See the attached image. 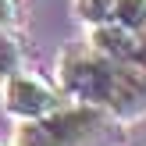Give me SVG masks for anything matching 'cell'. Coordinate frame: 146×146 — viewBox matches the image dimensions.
<instances>
[{
	"mask_svg": "<svg viewBox=\"0 0 146 146\" xmlns=\"http://www.w3.org/2000/svg\"><path fill=\"white\" fill-rule=\"evenodd\" d=\"M89 46L96 54L111 57V61H146V39L143 32L128 25H118V21H104V25H89Z\"/></svg>",
	"mask_w": 146,
	"mask_h": 146,
	"instance_id": "277c9868",
	"label": "cell"
},
{
	"mask_svg": "<svg viewBox=\"0 0 146 146\" xmlns=\"http://www.w3.org/2000/svg\"><path fill=\"white\" fill-rule=\"evenodd\" d=\"M107 118H111V111L93 104L57 107L46 118L25 121L11 146H93L107 132Z\"/></svg>",
	"mask_w": 146,
	"mask_h": 146,
	"instance_id": "7a4b0ae2",
	"label": "cell"
},
{
	"mask_svg": "<svg viewBox=\"0 0 146 146\" xmlns=\"http://www.w3.org/2000/svg\"><path fill=\"white\" fill-rule=\"evenodd\" d=\"M14 71H21V46L7 25H0V78H11Z\"/></svg>",
	"mask_w": 146,
	"mask_h": 146,
	"instance_id": "8992f818",
	"label": "cell"
},
{
	"mask_svg": "<svg viewBox=\"0 0 146 146\" xmlns=\"http://www.w3.org/2000/svg\"><path fill=\"white\" fill-rule=\"evenodd\" d=\"M75 14L86 25H104L114 18V0H75Z\"/></svg>",
	"mask_w": 146,
	"mask_h": 146,
	"instance_id": "52a82bcc",
	"label": "cell"
},
{
	"mask_svg": "<svg viewBox=\"0 0 146 146\" xmlns=\"http://www.w3.org/2000/svg\"><path fill=\"white\" fill-rule=\"evenodd\" d=\"M118 25H128L135 32H146V0H114V18Z\"/></svg>",
	"mask_w": 146,
	"mask_h": 146,
	"instance_id": "5b68a950",
	"label": "cell"
},
{
	"mask_svg": "<svg viewBox=\"0 0 146 146\" xmlns=\"http://www.w3.org/2000/svg\"><path fill=\"white\" fill-rule=\"evenodd\" d=\"M4 107L18 121H36V118L54 114L57 107H64V100L43 75H36V71H14L11 78H4Z\"/></svg>",
	"mask_w": 146,
	"mask_h": 146,
	"instance_id": "3957f363",
	"label": "cell"
},
{
	"mask_svg": "<svg viewBox=\"0 0 146 146\" xmlns=\"http://www.w3.org/2000/svg\"><path fill=\"white\" fill-rule=\"evenodd\" d=\"M18 18V0H0V25H11Z\"/></svg>",
	"mask_w": 146,
	"mask_h": 146,
	"instance_id": "ba28073f",
	"label": "cell"
},
{
	"mask_svg": "<svg viewBox=\"0 0 146 146\" xmlns=\"http://www.w3.org/2000/svg\"><path fill=\"white\" fill-rule=\"evenodd\" d=\"M61 86L71 100L93 104L118 118H132L146 111V61H111L93 46H75L61 54L57 64Z\"/></svg>",
	"mask_w": 146,
	"mask_h": 146,
	"instance_id": "6da1fadb",
	"label": "cell"
}]
</instances>
